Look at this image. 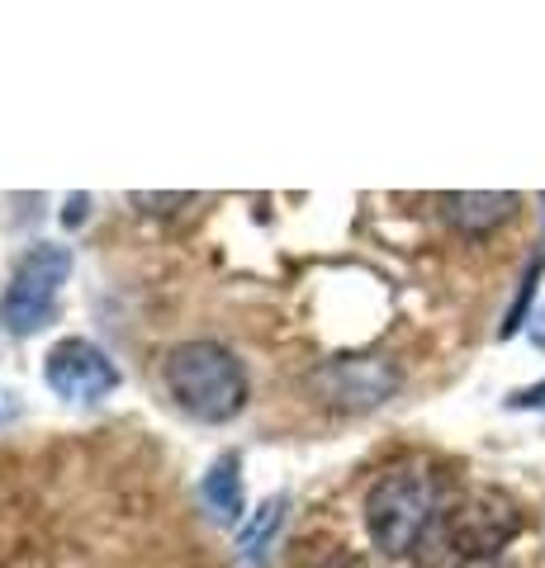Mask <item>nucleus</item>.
Returning a JSON list of instances; mask_svg holds the SVG:
<instances>
[{"mask_svg":"<svg viewBox=\"0 0 545 568\" xmlns=\"http://www.w3.org/2000/svg\"><path fill=\"white\" fill-rule=\"evenodd\" d=\"M436 521H446L442 484L422 465L384 469L365 493V530H371V545L390 559L417 555Z\"/></svg>","mask_w":545,"mask_h":568,"instance_id":"obj_1","label":"nucleus"},{"mask_svg":"<svg viewBox=\"0 0 545 568\" xmlns=\"http://www.w3.org/2000/svg\"><path fill=\"white\" fill-rule=\"evenodd\" d=\"M166 394L195 422H233L252 398L248 365L219 342H181L162 365Z\"/></svg>","mask_w":545,"mask_h":568,"instance_id":"obj_2","label":"nucleus"},{"mask_svg":"<svg viewBox=\"0 0 545 568\" xmlns=\"http://www.w3.org/2000/svg\"><path fill=\"white\" fill-rule=\"evenodd\" d=\"M72 275V246L39 242L33 252L14 265V275L0 294V327L10 336H33L58 317L62 284Z\"/></svg>","mask_w":545,"mask_h":568,"instance_id":"obj_3","label":"nucleus"},{"mask_svg":"<svg viewBox=\"0 0 545 568\" xmlns=\"http://www.w3.org/2000/svg\"><path fill=\"white\" fill-rule=\"evenodd\" d=\"M442 530H446V545H451L465 564H488V559H498L503 549L517 540L522 511H517V503H513L507 493L480 488V493L461 497V503L446 511Z\"/></svg>","mask_w":545,"mask_h":568,"instance_id":"obj_4","label":"nucleus"},{"mask_svg":"<svg viewBox=\"0 0 545 568\" xmlns=\"http://www.w3.org/2000/svg\"><path fill=\"white\" fill-rule=\"evenodd\" d=\"M398 365L380 361V355H337V361H323L319 375H313V388L323 394V403L342 407V413H371V407H384L398 394Z\"/></svg>","mask_w":545,"mask_h":568,"instance_id":"obj_5","label":"nucleus"},{"mask_svg":"<svg viewBox=\"0 0 545 568\" xmlns=\"http://www.w3.org/2000/svg\"><path fill=\"white\" fill-rule=\"evenodd\" d=\"M43 379L62 403H100L119 388V365L85 336H67L48 351Z\"/></svg>","mask_w":545,"mask_h":568,"instance_id":"obj_6","label":"nucleus"},{"mask_svg":"<svg viewBox=\"0 0 545 568\" xmlns=\"http://www.w3.org/2000/svg\"><path fill=\"white\" fill-rule=\"evenodd\" d=\"M442 219L465 237H488L494 227L513 223V213L522 209L517 194L507 190H461V194H442Z\"/></svg>","mask_w":545,"mask_h":568,"instance_id":"obj_7","label":"nucleus"},{"mask_svg":"<svg viewBox=\"0 0 545 568\" xmlns=\"http://www.w3.org/2000/svg\"><path fill=\"white\" fill-rule=\"evenodd\" d=\"M200 493H204V507L214 511L223 526H238L242 521V507H248V497H242V459L233 450L219 455L214 465H209Z\"/></svg>","mask_w":545,"mask_h":568,"instance_id":"obj_8","label":"nucleus"},{"mask_svg":"<svg viewBox=\"0 0 545 568\" xmlns=\"http://www.w3.org/2000/svg\"><path fill=\"white\" fill-rule=\"evenodd\" d=\"M280 517H285V497H271V503L256 507V521L242 530V540H238V549H242V559H248V564H261V555H266Z\"/></svg>","mask_w":545,"mask_h":568,"instance_id":"obj_9","label":"nucleus"},{"mask_svg":"<svg viewBox=\"0 0 545 568\" xmlns=\"http://www.w3.org/2000/svg\"><path fill=\"white\" fill-rule=\"evenodd\" d=\"M507 407H532V413H545V379L532 384V388H522V394H513Z\"/></svg>","mask_w":545,"mask_h":568,"instance_id":"obj_10","label":"nucleus"},{"mask_svg":"<svg viewBox=\"0 0 545 568\" xmlns=\"http://www.w3.org/2000/svg\"><path fill=\"white\" fill-rule=\"evenodd\" d=\"M20 417V394H10V388H0V426Z\"/></svg>","mask_w":545,"mask_h":568,"instance_id":"obj_11","label":"nucleus"},{"mask_svg":"<svg viewBox=\"0 0 545 568\" xmlns=\"http://www.w3.org/2000/svg\"><path fill=\"white\" fill-rule=\"evenodd\" d=\"M526 332H532V346H541V351H545V304L532 313V327H526Z\"/></svg>","mask_w":545,"mask_h":568,"instance_id":"obj_12","label":"nucleus"},{"mask_svg":"<svg viewBox=\"0 0 545 568\" xmlns=\"http://www.w3.org/2000/svg\"><path fill=\"white\" fill-rule=\"evenodd\" d=\"M541 204H545V194H541Z\"/></svg>","mask_w":545,"mask_h":568,"instance_id":"obj_13","label":"nucleus"}]
</instances>
